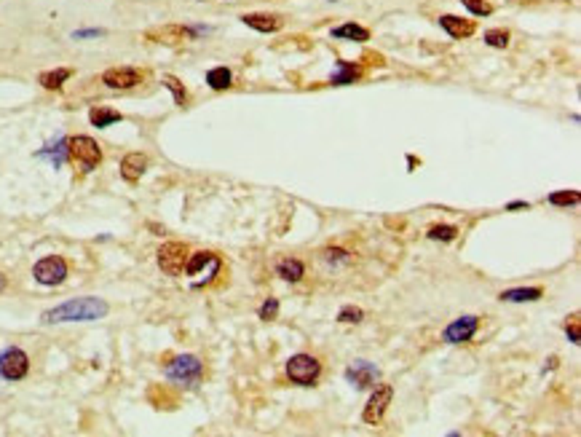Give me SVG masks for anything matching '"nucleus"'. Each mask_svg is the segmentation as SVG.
<instances>
[{"mask_svg": "<svg viewBox=\"0 0 581 437\" xmlns=\"http://www.w3.org/2000/svg\"><path fill=\"white\" fill-rule=\"evenodd\" d=\"M110 311V306L102 298H73L67 304L54 306L43 314L46 325H60V322H94Z\"/></svg>", "mask_w": 581, "mask_h": 437, "instance_id": "f257e3e1", "label": "nucleus"}, {"mask_svg": "<svg viewBox=\"0 0 581 437\" xmlns=\"http://www.w3.org/2000/svg\"><path fill=\"white\" fill-rule=\"evenodd\" d=\"M67 156H70V161L78 164V170L81 172H91L94 167H99L102 150H99V145L91 140V137L75 134V137L67 140Z\"/></svg>", "mask_w": 581, "mask_h": 437, "instance_id": "f03ea898", "label": "nucleus"}, {"mask_svg": "<svg viewBox=\"0 0 581 437\" xmlns=\"http://www.w3.org/2000/svg\"><path fill=\"white\" fill-rule=\"evenodd\" d=\"M322 373V365L311 354H295L290 363H287V376L292 384H300V387H311L316 378Z\"/></svg>", "mask_w": 581, "mask_h": 437, "instance_id": "7ed1b4c3", "label": "nucleus"}, {"mask_svg": "<svg viewBox=\"0 0 581 437\" xmlns=\"http://www.w3.org/2000/svg\"><path fill=\"white\" fill-rule=\"evenodd\" d=\"M201 363H198V357H193V354H182V357H174L169 365H167V376L171 378V381H177V384H185V387H193L196 381L201 378Z\"/></svg>", "mask_w": 581, "mask_h": 437, "instance_id": "20e7f679", "label": "nucleus"}, {"mask_svg": "<svg viewBox=\"0 0 581 437\" xmlns=\"http://www.w3.org/2000/svg\"><path fill=\"white\" fill-rule=\"evenodd\" d=\"M188 247L182 242H167L161 250H158V266L161 271H167L169 277H180L185 271V263H188Z\"/></svg>", "mask_w": 581, "mask_h": 437, "instance_id": "39448f33", "label": "nucleus"}, {"mask_svg": "<svg viewBox=\"0 0 581 437\" xmlns=\"http://www.w3.org/2000/svg\"><path fill=\"white\" fill-rule=\"evenodd\" d=\"M391 397H394L391 384H378L376 392H373V397L367 400V405H364V411H362L364 424H380V419L386 416L388 405H391Z\"/></svg>", "mask_w": 581, "mask_h": 437, "instance_id": "423d86ee", "label": "nucleus"}, {"mask_svg": "<svg viewBox=\"0 0 581 437\" xmlns=\"http://www.w3.org/2000/svg\"><path fill=\"white\" fill-rule=\"evenodd\" d=\"M27 370H30V360H27V354L22 349L11 346V349H6L0 354V376L3 378L19 381V378L27 376Z\"/></svg>", "mask_w": 581, "mask_h": 437, "instance_id": "0eeeda50", "label": "nucleus"}, {"mask_svg": "<svg viewBox=\"0 0 581 437\" xmlns=\"http://www.w3.org/2000/svg\"><path fill=\"white\" fill-rule=\"evenodd\" d=\"M33 274H35V280L40 282V284L54 287V284H62L64 277H67V263H64L60 255H49V258H43V260H38Z\"/></svg>", "mask_w": 581, "mask_h": 437, "instance_id": "6e6552de", "label": "nucleus"}, {"mask_svg": "<svg viewBox=\"0 0 581 437\" xmlns=\"http://www.w3.org/2000/svg\"><path fill=\"white\" fill-rule=\"evenodd\" d=\"M346 378H349V384H354L356 389H370V387H376V381L380 378V373H378L376 365L359 360V363H354L351 367L346 370Z\"/></svg>", "mask_w": 581, "mask_h": 437, "instance_id": "1a4fd4ad", "label": "nucleus"}, {"mask_svg": "<svg viewBox=\"0 0 581 437\" xmlns=\"http://www.w3.org/2000/svg\"><path fill=\"white\" fill-rule=\"evenodd\" d=\"M477 325H480L477 316H461V319L450 322L448 328H445V341L448 343H466L477 333Z\"/></svg>", "mask_w": 581, "mask_h": 437, "instance_id": "9d476101", "label": "nucleus"}, {"mask_svg": "<svg viewBox=\"0 0 581 437\" xmlns=\"http://www.w3.org/2000/svg\"><path fill=\"white\" fill-rule=\"evenodd\" d=\"M102 81L110 86V89H132L142 81V73H137L132 67H113L108 73L102 75Z\"/></svg>", "mask_w": 581, "mask_h": 437, "instance_id": "9b49d317", "label": "nucleus"}, {"mask_svg": "<svg viewBox=\"0 0 581 437\" xmlns=\"http://www.w3.org/2000/svg\"><path fill=\"white\" fill-rule=\"evenodd\" d=\"M220 266H222V263H220V258L215 255V253H196V255H188V263H185V274H188V277H198V274H201V271H206V268L218 274Z\"/></svg>", "mask_w": 581, "mask_h": 437, "instance_id": "f8f14e48", "label": "nucleus"}, {"mask_svg": "<svg viewBox=\"0 0 581 437\" xmlns=\"http://www.w3.org/2000/svg\"><path fill=\"white\" fill-rule=\"evenodd\" d=\"M244 25L257 30V33H276L281 30V19L273 13H244Z\"/></svg>", "mask_w": 581, "mask_h": 437, "instance_id": "ddd939ff", "label": "nucleus"}, {"mask_svg": "<svg viewBox=\"0 0 581 437\" xmlns=\"http://www.w3.org/2000/svg\"><path fill=\"white\" fill-rule=\"evenodd\" d=\"M145 170H147V158L142 156V153H129V156L121 161V175H123V180H129V182L140 180V177L145 175Z\"/></svg>", "mask_w": 581, "mask_h": 437, "instance_id": "4468645a", "label": "nucleus"}, {"mask_svg": "<svg viewBox=\"0 0 581 437\" xmlns=\"http://www.w3.org/2000/svg\"><path fill=\"white\" fill-rule=\"evenodd\" d=\"M439 25L445 27V33H448L450 38H456V40H463V38H469L474 33V22L461 19V16H450V13L439 19Z\"/></svg>", "mask_w": 581, "mask_h": 437, "instance_id": "2eb2a0df", "label": "nucleus"}, {"mask_svg": "<svg viewBox=\"0 0 581 437\" xmlns=\"http://www.w3.org/2000/svg\"><path fill=\"white\" fill-rule=\"evenodd\" d=\"M276 274L281 277V280L287 282H300L305 274V268L300 260H295V258H284V260H278L276 263Z\"/></svg>", "mask_w": 581, "mask_h": 437, "instance_id": "dca6fc26", "label": "nucleus"}, {"mask_svg": "<svg viewBox=\"0 0 581 437\" xmlns=\"http://www.w3.org/2000/svg\"><path fill=\"white\" fill-rule=\"evenodd\" d=\"M332 38H343V40H370V33L364 30L362 25H354V22H349V25H340L332 30Z\"/></svg>", "mask_w": 581, "mask_h": 437, "instance_id": "f3484780", "label": "nucleus"}, {"mask_svg": "<svg viewBox=\"0 0 581 437\" xmlns=\"http://www.w3.org/2000/svg\"><path fill=\"white\" fill-rule=\"evenodd\" d=\"M541 298V287H520V290L501 292V301H512V304H525V301H538Z\"/></svg>", "mask_w": 581, "mask_h": 437, "instance_id": "a211bd4d", "label": "nucleus"}, {"mask_svg": "<svg viewBox=\"0 0 581 437\" xmlns=\"http://www.w3.org/2000/svg\"><path fill=\"white\" fill-rule=\"evenodd\" d=\"M89 118H91V123L94 126H110V123L121 121V113L118 110H110V108H94L91 113H89Z\"/></svg>", "mask_w": 581, "mask_h": 437, "instance_id": "6ab92c4d", "label": "nucleus"}, {"mask_svg": "<svg viewBox=\"0 0 581 437\" xmlns=\"http://www.w3.org/2000/svg\"><path fill=\"white\" fill-rule=\"evenodd\" d=\"M206 84L212 86L215 92L228 89L230 86V70L228 67H215V70H209V73H206Z\"/></svg>", "mask_w": 581, "mask_h": 437, "instance_id": "aec40b11", "label": "nucleus"}, {"mask_svg": "<svg viewBox=\"0 0 581 437\" xmlns=\"http://www.w3.org/2000/svg\"><path fill=\"white\" fill-rule=\"evenodd\" d=\"M70 70L67 67H60V70H51V73H43L40 75V86H46V89H60L67 78H70Z\"/></svg>", "mask_w": 581, "mask_h": 437, "instance_id": "412c9836", "label": "nucleus"}, {"mask_svg": "<svg viewBox=\"0 0 581 437\" xmlns=\"http://www.w3.org/2000/svg\"><path fill=\"white\" fill-rule=\"evenodd\" d=\"M338 67H340V70H338V75H332V84H335V86L354 84V81L359 78V70H356L354 65H349V62H340Z\"/></svg>", "mask_w": 581, "mask_h": 437, "instance_id": "4be33fe9", "label": "nucleus"}, {"mask_svg": "<svg viewBox=\"0 0 581 437\" xmlns=\"http://www.w3.org/2000/svg\"><path fill=\"white\" fill-rule=\"evenodd\" d=\"M485 43L493 46V49H507L509 33L507 30H487V33H485Z\"/></svg>", "mask_w": 581, "mask_h": 437, "instance_id": "5701e85b", "label": "nucleus"}, {"mask_svg": "<svg viewBox=\"0 0 581 437\" xmlns=\"http://www.w3.org/2000/svg\"><path fill=\"white\" fill-rule=\"evenodd\" d=\"M40 156H49L57 167H60L62 161L67 158V140H60L57 145H51V148H46V150H40Z\"/></svg>", "mask_w": 581, "mask_h": 437, "instance_id": "b1692460", "label": "nucleus"}, {"mask_svg": "<svg viewBox=\"0 0 581 437\" xmlns=\"http://www.w3.org/2000/svg\"><path fill=\"white\" fill-rule=\"evenodd\" d=\"M549 204H555V206L579 204V191H557V194L549 196Z\"/></svg>", "mask_w": 581, "mask_h": 437, "instance_id": "393cba45", "label": "nucleus"}, {"mask_svg": "<svg viewBox=\"0 0 581 437\" xmlns=\"http://www.w3.org/2000/svg\"><path fill=\"white\" fill-rule=\"evenodd\" d=\"M362 319H364V311L356 309V306H346V309H340V314H338V322H343V325H356V322H362Z\"/></svg>", "mask_w": 581, "mask_h": 437, "instance_id": "a878e982", "label": "nucleus"}, {"mask_svg": "<svg viewBox=\"0 0 581 437\" xmlns=\"http://www.w3.org/2000/svg\"><path fill=\"white\" fill-rule=\"evenodd\" d=\"M456 233H458V228H453V226H434V228L429 231V239H439V242H453V239H456Z\"/></svg>", "mask_w": 581, "mask_h": 437, "instance_id": "bb28decb", "label": "nucleus"}, {"mask_svg": "<svg viewBox=\"0 0 581 437\" xmlns=\"http://www.w3.org/2000/svg\"><path fill=\"white\" fill-rule=\"evenodd\" d=\"M461 3H463L474 16H487V13H493V6H490L487 0H461Z\"/></svg>", "mask_w": 581, "mask_h": 437, "instance_id": "cd10ccee", "label": "nucleus"}, {"mask_svg": "<svg viewBox=\"0 0 581 437\" xmlns=\"http://www.w3.org/2000/svg\"><path fill=\"white\" fill-rule=\"evenodd\" d=\"M278 314V301L276 298H268L266 304L260 306V319H276Z\"/></svg>", "mask_w": 581, "mask_h": 437, "instance_id": "c85d7f7f", "label": "nucleus"}, {"mask_svg": "<svg viewBox=\"0 0 581 437\" xmlns=\"http://www.w3.org/2000/svg\"><path fill=\"white\" fill-rule=\"evenodd\" d=\"M565 333L573 343H579V314H570L568 325H565Z\"/></svg>", "mask_w": 581, "mask_h": 437, "instance_id": "c756f323", "label": "nucleus"}, {"mask_svg": "<svg viewBox=\"0 0 581 437\" xmlns=\"http://www.w3.org/2000/svg\"><path fill=\"white\" fill-rule=\"evenodd\" d=\"M164 84L171 89V94H174V99H177V105H182V102H185V89L180 86V81H174V78H167Z\"/></svg>", "mask_w": 581, "mask_h": 437, "instance_id": "7c9ffc66", "label": "nucleus"}, {"mask_svg": "<svg viewBox=\"0 0 581 437\" xmlns=\"http://www.w3.org/2000/svg\"><path fill=\"white\" fill-rule=\"evenodd\" d=\"M325 258H327L329 263H332V260H343V263H349V253H346V250H327Z\"/></svg>", "mask_w": 581, "mask_h": 437, "instance_id": "2f4dec72", "label": "nucleus"}, {"mask_svg": "<svg viewBox=\"0 0 581 437\" xmlns=\"http://www.w3.org/2000/svg\"><path fill=\"white\" fill-rule=\"evenodd\" d=\"M520 206H528V201H512L509 209H520Z\"/></svg>", "mask_w": 581, "mask_h": 437, "instance_id": "473e14b6", "label": "nucleus"}]
</instances>
